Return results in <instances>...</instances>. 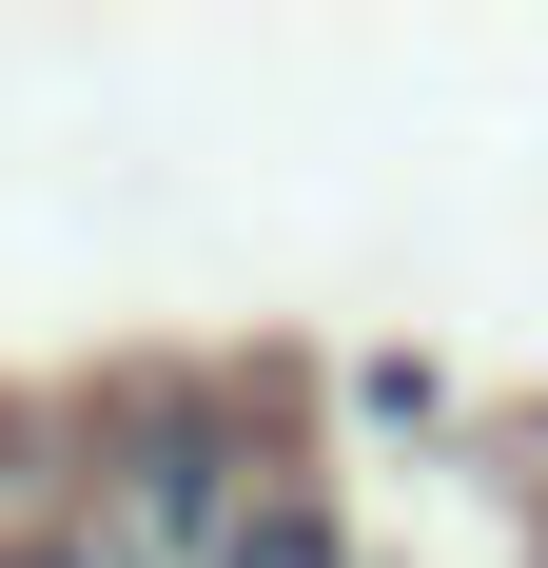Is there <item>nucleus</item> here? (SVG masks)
I'll use <instances>...</instances> for the list:
<instances>
[{"instance_id": "1", "label": "nucleus", "mask_w": 548, "mask_h": 568, "mask_svg": "<svg viewBox=\"0 0 548 568\" xmlns=\"http://www.w3.org/2000/svg\"><path fill=\"white\" fill-rule=\"evenodd\" d=\"M235 568H333V529H314V510H255V529H235Z\"/></svg>"}]
</instances>
